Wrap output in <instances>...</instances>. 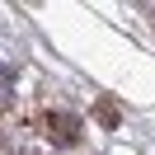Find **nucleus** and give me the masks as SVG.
I'll return each instance as SVG.
<instances>
[{"mask_svg":"<svg viewBox=\"0 0 155 155\" xmlns=\"http://www.w3.org/2000/svg\"><path fill=\"white\" fill-rule=\"evenodd\" d=\"M47 127H52V136H57L61 146H75V141H80V117H75V113H52Z\"/></svg>","mask_w":155,"mask_h":155,"instance_id":"1","label":"nucleus"},{"mask_svg":"<svg viewBox=\"0 0 155 155\" xmlns=\"http://www.w3.org/2000/svg\"><path fill=\"white\" fill-rule=\"evenodd\" d=\"M99 117H104V122L113 127V122H117V108H113V104H99Z\"/></svg>","mask_w":155,"mask_h":155,"instance_id":"2","label":"nucleus"},{"mask_svg":"<svg viewBox=\"0 0 155 155\" xmlns=\"http://www.w3.org/2000/svg\"><path fill=\"white\" fill-rule=\"evenodd\" d=\"M5 108H10V99H5V89H0V113H5Z\"/></svg>","mask_w":155,"mask_h":155,"instance_id":"3","label":"nucleus"}]
</instances>
